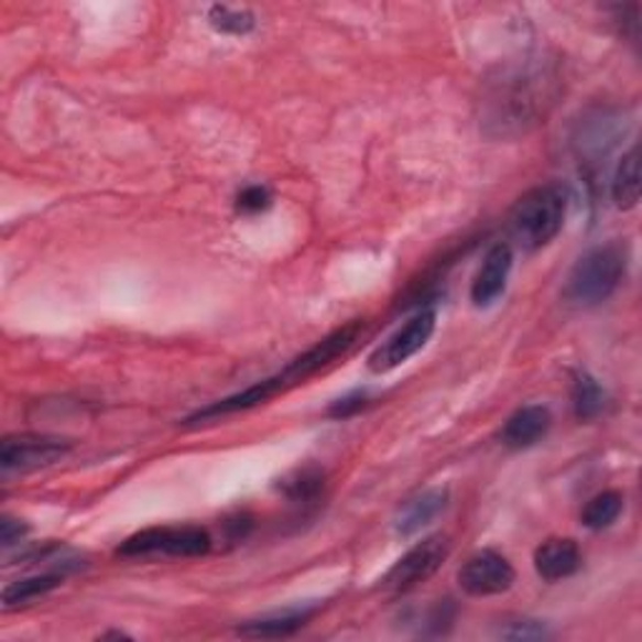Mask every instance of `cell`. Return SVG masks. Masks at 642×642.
<instances>
[{"label": "cell", "mask_w": 642, "mask_h": 642, "mask_svg": "<svg viewBox=\"0 0 642 642\" xmlns=\"http://www.w3.org/2000/svg\"><path fill=\"white\" fill-rule=\"evenodd\" d=\"M567 192L559 184H542L518 198L510 211V233L522 249L537 251L563 231Z\"/></svg>", "instance_id": "obj_1"}, {"label": "cell", "mask_w": 642, "mask_h": 642, "mask_svg": "<svg viewBox=\"0 0 642 642\" xmlns=\"http://www.w3.org/2000/svg\"><path fill=\"white\" fill-rule=\"evenodd\" d=\"M625 276V254L614 243L595 247L577 259L565 284V300L577 306H595L610 300Z\"/></svg>", "instance_id": "obj_2"}, {"label": "cell", "mask_w": 642, "mask_h": 642, "mask_svg": "<svg viewBox=\"0 0 642 642\" xmlns=\"http://www.w3.org/2000/svg\"><path fill=\"white\" fill-rule=\"evenodd\" d=\"M211 549L209 532L194 524L186 527H149L135 532L119 547L123 557H149V555H171V557H202Z\"/></svg>", "instance_id": "obj_3"}, {"label": "cell", "mask_w": 642, "mask_h": 642, "mask_svg": "<svg viewBox=\"0 0 642 642\" xmlns=\"http://www.w3.org/2000/svg\"><path fill=\"white\" fill-rule=\"evenodd\" d=\"M361 331H364V322H351L347 327L331 331L329 337H324L319 344H314V347L309 351H304L302 357H296L292 364L284 367L282 372L276 374V382L282 387V392L294 384H302L304 379L314 377L316 372H322L324 367L334 364L339 357L347 355L361 337Z\"/></svg>", "instance_id": "obj_4"}, {"label": "cell", "mask_w": 642, "mask_h": 642, "mask_svg": "<svg viewBox=\"0 0 642 642\" xmlns=\"http://www.w3.org/2000/svg\"><path fill=\"white\" fill-rule=\"evenodd\" d=\"M449 555V542L445 535H434L414 545L410 553L400 557L394 567L389 569L382 580V587L389 592L400 595L410 592L412 587L427 583L429 577L437 573Z\"/></svg>", "instance_id": "obj_5"}, {"label": "cell", "mask_w": 642, "mask_h": 642, "mask_svg": "<svg viewBox=\"0 0 642 642\" xmlns=\"http://www.w3.org/2000/svg\"><path fill=\"white\" fill-rule=\"evenodd\" d=\"M434 327H437V314L432 309L417 312L404 327L396 329L382 347H377L372 351V357H369V369H372L374 374H384L404 364L406 359H412L417 351L427 347Z\"/></svg>", "instance_id": "obj_6"}, {"label": "cell", "mask_w": 642, "mask_h": 642, "mask_svg": "<svg viewBox=\"0 0 642 642\" xmlns=\"http://www.w3.org/2000/svg\"><path fill=\"white\" fill-rule=\"evenodd\" d=\"M70 442L51 434H13L0 445V467L6 472H33L66 457Z\"/></svg>", "instance_id": "obj_7"}, {"label": "cell", "mask_w": 642, "mask_h": 642, "mask_svg": "<svg viewBox=\"0 0 642 642\" xmlns=\"http://www.w3.org/2000/svg\"><path fill=\"white\" fill-rule=\"evenodd\" d=\"M514 585V567L494 549H482L467 559L459 569V587L475 598L508 592Z\"/></svg>", "instance_id": "obj_8"}, {"label": "cell", "mask_w": 642, "mask_h": 642, "mask_svg": "<svg viewBox=\"0 0 642 642\" xmlns=\"http://www.w3.org/2000/svg\"><path fill=\"white\" fill-rule=\"evenodd\" d=\"M512 271V249L510 243H494L487 251V257L479 266L472 282V302L475 306H490L504 294Z\"/></svg>", "instance_id": "obj_9"}, {"label": "cell", "mask_w": 642, "mask_h": 642, "mask_svg": "<svg viewBox=\"0 0 642 642\" xmlns=\"http://www.w3.org/2000/svg\"><path fill=\"white\" fill-rule=\"evenodd\" d=\"M549 424H553V414H549L547 406L542 404H530L522 406L512 414V417L504 422L502 427V445L510 449H527L535 447L537 442L549 432Z\"/></svg>", "instance_id": "obj_10"}, {"label": "cell", "mask_w": 642, "mask_h": 642, "mask_svg": "<svg viewBox=\"0 0 642 642\" xmlns=\"http://www.w3.org/2000/svg\"><path fill=\"white\" fill-rule=\"evenodd\" d=\"M583 565V553L577 547L575 540L569 537H555L542 542L535 553V569L542 580L557 583L565 580V577L575 575Z\"/></svg>", "instance_id": "obj_11"}, {"label": "cell", "mask_w": 642, "mask_h": 642, "mask_svg": "<svg viewBox=\"0 0 642 642\" xmlns=\"http://www.w3.org/2000/svg\"><path fill=\"white\" fill-rule=\"evenodd\" d=\"M447 508V490L442 487H434V490H427L414 497L404 504L396 514V532L404 537L414 535L422 527H427L432 520H437V514Z\"/></svg>", "instance_id": "obj_12"}, {"label": "cell", "mask_w": 642, "mask_h": 642, "mask_svg": "<svg viewBox=\"0 0 642 642\" xmlns=\"http://www.w3.org/2000/svg\"><path fill=\"white\" fill-rule=\"evenodd\" d=\"M612 202L622 211L635 209L638 202H640V151H638V146H632L625 156H622L618 171H614Z\"/></svg>", "instance_id": "obj_13"}, {"label": "cell", "mask_w": 642, "mask_h": 642, "mask_svg": "<svg viewBox=\"0 0 642 642\" xmlns=\"http://www.w3.org/2000/svg\"><path fill=\"white\" fill-rule=\"evenodd\" d=\"M312 610H294V612H279L266 614V618L249 620L239 628V635L243 638H289L300 630L306 620H309Z\"/></svg>", "instance_id": "obj_14"}, {"label": "cell", "mask_w": 642, "mask_h": 642, "mask_svg": "<svg viewBox=\"0 0 642 642\" xmlns=\"http://www.w3.org/2000/svg\"><path fill=\"white\" fill-rule=\"evenodd\" d=\"M63 583V575L58 573H48V575H35V577H25V580H15L3 590V605L6 608H15V605H25L35 598H43L51 590Z\"/></svg>", "instance_id": "obj_15"}, {"label": "cell", "mask_w": 642, "mask_h": 642, "mask_svg": "<svg viewBox=\"0 0 642 642\" xmlns=\"http://www.w3.org/2000/svg\"><path fill=\"white\" fill-rule=\"evenodd\" d=\"M622 494L608 490V492H600L595 494L590 502H587V508L583 510V524L587 530H605L610 527V524L620 518L622 512Z\"/></svg>", "instance_id": "obj_16"}, {"label": "cell", "mask_w": 642, "mask_h": 642, "mask_svg": "<svg viewBox=\"0 0 642 642\" xmlns=\"http://www.w3.org/2000/svg\"><path fill=\"white\" fill-rule=\"evenodd\" d=\"M605 406L602 387L590 374H577L573 382V410L577 420L598 417Z\"/></svg>", "instance_id": "obj_17"}, {"label": "cell", "mask_w": 642, "mask_h": 642, "mask_svg": "<svg viewBox=\"0 0 642 642\" xmlns=\"http://www.w3.org/2000/svg\"><path fill=\"white\" fill-rule=\"evenodd\" d=\"M211 25L216 31L221 33H233V35H241V33H249L254 29V15L249 11H237V8H226V6H216L211 8Z\"/></svg>", "instance_id": "obj_18"}, {"label": "cell", "mask_w": 642, "mask_h": 642, "mask_svg": "<svg viewBox=\"0 0 642 642\" xmlns=\"http://www.w3.org/2000/svg\"><path fill=\"white\" fill-rule=\"evenodd\" d=\"M322 490V475L316 469H300L292 479L284 482V492L292 500H312Z\"/></svg>", "instance_id": "obj_19"}, {"label": "cell", "mask_w": 642, "mask_h": 642, "mask_svg": "<svg viewBox=\"0 0 642 642\" xmlns=\"http://www.w3.org/2000/svg\"><path fill=\"white\" fill-rule=\"evenodd\" d=\"M269 204H271V194L264 186L243 188L237 198V209L243 214H259V211H264Z\"/></svg>", "instance_id": "obj_20"}, {"label": "cell", "mask_w": 642, "mask_h": 642, "mask_svg": "<svg viewBox=\"0 0 642 642\" xmlns=\"http://www.w3.org/2000/svg\"><path fill=\"white\" fill-rule=\"evenodd\" d=\"M500 635L510 640H540L547 635V630L537 625L535 620H518V622H512V628L500 630Z\"/></svg>", "instance_id": "obj_21"}, {"label": "cell", "mask_w": 642, "mask_h": 642, "mask_svg": "<svg viewBox=\"0 0 642 642\" xmlns=\"http://www.w3.org/2000/svg\"><path fill=\"white\" fill-rule=\"evenodd\" d=\"M25 532H29V527L13 518H8V514L0 520V542H3V547H11L15 542H21Z\"/></svg>", "instance_id": "obj_22"}, {"label": "cell", "mask_w": 642, "mask_h": 642, "mask_svg": "<svg viewBox=\"0 0 642 642\" xmlns=\"http://www.w3.org/2000/svg\"><path fill=\"white\" fill-rule=\"evenodd\" d=\"M367 402V392H355V394H349V396H344V400H339L337 404L331 406L329 414L331 417H349V414H355L357 410H361Z\"/></svg>", "instance_id": "obj_23"}]
</instances>
